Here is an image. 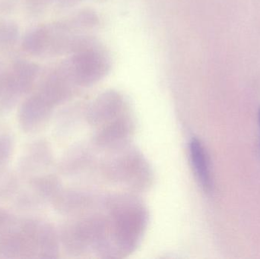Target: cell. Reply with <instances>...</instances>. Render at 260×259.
Returning <instances> with one entry per match:
<instances>
[{
  "mask_svg": "<svg viewBox=\"0 0 260 259\" xmlns=\"http://www.w3.org/2000/svg\"><path fill=\"white\" fill-rule=\"evenodd\" d=\"M110 61L105 52L90 44H78L75 54L67 65L70 77L82 83L102 79L110 69Z\"/></svg>",
  "mask_w": 260,
  "mask_h": 259,
  "instance_id": "6da1fadb",
  "label": "cell"
},
{
  "mask_svg": "<svg viewBox=\"0 0 260 259\" xmlns=\"http://www.w3.org/2000/svg\"><path fill=\"white\" fill-rule=\"evenodd\" d=\"M50 106L36 92L24 99L17 115L18 126L22 132L26 135H34L40 132L48 119Z\"/></svg>",
  "mask_w": 260,
  "mask_h": 259,
  "instance_id": "7a4b0ae2",
  "label": "cell"
},
{
  "mask_svg": "<svg viewBox=\"0 0 260 259\" xmlns=\"http://www.w3.org/2000/svg\"><path fill=\"white\" fill-rule=\"evenodd\" d=\"M40 67L30 61L18 60L6 73V83L20 97L29 94L39 74Z\"/></svg>",
  "mask_w": 260,
  "mask_h": 259,
  "instance_id": "3957f363",
  "label": "cell"
},
{
  "mask_svg": "<svg viewBox=\"0 0 260 259\" xmlns=\"http://www.w3.org/2000/svg\"><path fill=\"white\" fill-rule=\"evenodd\" d=\"M20 220L12 229L0 236V259H31V249Z\"/></svg>",
  "mask_w": 260,
  "mask_h": 259,
  "instance_id": "277c9868",
  "label": "cell"
},
{
  "mask_svg": "<svg viewBox=\"0 0 260 259\" xmlns=\"http://www.w3.org/2000/svg\"><path fill=\"white\" fill-rule=\"evenodd\" d=\"M191 161L199 182L205 190L212 188V179L207 154L198 139H192L189 144Z\"/></svg>",
  "mask_w": 260,
  "mask_h": 259,
  "instance_id": "5b68a950",
  "label": "cell"
},
{
  "mask_svg": "<svg viewBox=\"0 0 260 259\" xmlns=\"http://www.w3.org/2000/svg\"><path fill=\"white\" fill-rule=\"evenodd\" d=\"M23 50L31 56H41L47 53L48 47V32L47 25L38 26L30 29L23 38Z\"/></svg>",
  "mask_w": 260,
  "mask_h": 259,
  "instance_id": "8992f818",
  "label": "cell"
},
{
  "mask_svg": "<svg viewBox=\"0 0 260 259\" xmlns=\"http://www.w3.org/2000/svg\"><path fill=\"white\" fill-rule=\"evenodd\" d=\"M42 143L31 141L25 146L21 152L18 161V169L24 176H33V173L40 168L42 159Z\"/></svg>",
  "mask_w": 260,
  "mask_h": 259,
  "instance_id": "52a82bcc",
  "label": "cell"
},
{
  "mask_svg": "<svg viewBox=\"0 0 260 259\" xmlns=\"http://www.w3.org/2000/svg\"><path fill=\"white\" fill-rule=\"evenodd\" d=\"M15 149L13 131L9 125L0 121V169L10 161Z\"/></svg>",
  "mask_w": 260,
  "mask_h": 259,
  "instance_id": "ba28073f",
  "label": "cell"
},
{
  "mask_svg": "<svg viewBox=\"0 0 260 259\" xmlns=\"http://www.w3.org/2000/svg\"><path fill=\"white\" fill-rule=\"evenodd\" d=\"M19 36V27L11 20L0 21V52L9 50L16 44Z\"/></svg>",
  "mask_w": 260,
  "mask_h": 259,
  "instance_id": "9c48e42d",
  "label": "cell"
},
{
  "mask_svg": "<svg viewBox=\"0 0 260 259\" xmlns=\"http://www.w3.org/2000/svg\"><path fill=\"white\" fill-rule=\"evenodd\" d=\"M6 71L0 74V117L9 114L16 106L21 99L6 85Z\"/></svg>",
  "mask_w": 260,
  "mask_h": 259,
  "instance_id": "30bf717a",
  "label": "cell"
},
{
  "mask_svg": "<svg viewBox=\"0 0 260 259\" xmlns=\"http://www.w3.org/2000/svg\"><path fill=\"white\" fill-rule=\"evenodd\" d=\"M18 220L19 219L12 211L7 208H0V236L14 228Z\"/></svg>",
  "mask_w": 260,
  "mask_h": 259,
  "instance_id": "8fae6325",
  "label": "cell"
},
{
  "mask_svg": "<svg viewBox=\"0 0 260 259\" xmlns=\"http://www.w3.org/2000/svg\"><path fill=\"white\" fill-rule=\"evenodd\" d=\"M27 7L31 11L41 10L44 9L47 4L53 1V0H24Z\"/></svg>",
  "mask_w": 260,
  "mask_h": 259,
  "instance_id": "7c38bea8",
  "label": "cell"
},
{
  "mask_svg": "<svg viewBox=\"0 0 260 259\" xmlns=\"http://www.w3.org/2000/svg\"><path fill=\"white\" fill-rule=\"evenodd\" d=\"M17 0H0V15L10 12L15 4Z\"/></svg>",
  "mask_w": 260,
  "mask_h": 259,
  "instance_id": "4fadbf2b",
  "label": "cell"
},
{
  "mask_svg": "<svg viewBox=\"0 0 260 259\" xmlns=\"http://www.w3.org/2000/svg\"><path fill=\"white\" fill-rule=\"evenodd\" d=\"M4 67H3V64L0 62V74H3V72H5Z\"/></svg>",
  "mask_w": 260,
  "mask_h": 259,
  "instance_id": "5bb4252c",
  "label": "cell"
},
{
  "mask_svg": "<svg viewBox=\"0 0 260 259\" xmlns=\"http://www.w3.org/2000/svg\"><path fill=\"white\" fill-rule=\"evenodd\" d=\"M258 120H259V125L260 127V108L259 110V114H258Z\"/></svg>",
  "mask_w": 260,
  "mask_h": 259,
  "instance_id": "9a60e30c",
  "label": "cell"
}]
</instances>
